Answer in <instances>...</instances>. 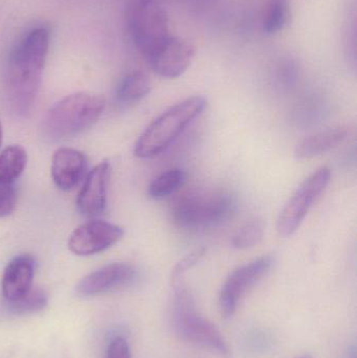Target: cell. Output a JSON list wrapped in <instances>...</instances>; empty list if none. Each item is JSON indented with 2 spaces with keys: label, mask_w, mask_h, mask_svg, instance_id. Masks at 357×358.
<instances>
[{
  "label": "cell",
  "mask_w": 357,
  "mask_h": 358,
  "mask_svg": "<svg viewBox=\"0 0 357 358\" xmlns=\"http://www.w3.org/2000/svg\"><path fill=\"white\" fill-rule=\"evenodd\" d=\"M107 358H131L129 345L123 338H115L109 344Z\"/></svg>",
  "instance_id": "cb8c5ba5"
},
{
  "label": "cell",
  "mask_w": 357,
  "mask_h": 358,
  "mask_svg": "<svg viewBox=\"0 0 357 358\" xmlns=\"http://www.w3.org/2000/svg\"><path fill=\"white\" fill-rule=\"evenodd\" d=\"M195 52L196 50L191 42L171 36L147 61L159 77L175 79L192 64Z\"/></svg>",
  "instance_id": "8fae6325"
},
{
  "label": "cell",
  "mask_w": 357,
  "mask_h": 358,
  "mask_svg": "<svg viewBox=\"0 0 357 358\" xmlns=\"http://www.w3.org/2000/svg\"><path fill=\"white\" fill-rule=\"evenodd\" d=\"M331 171L323 167L304 180L283 208L277 229L281 237H289L299 229L314 202L330 182Z\"/></svg>",
  "instance_id": "52a82bcc"
},
{
  "label": "cell",
  "mask_w": 357,
  "mask_h": 358,
  "mask_svg": "<svg viewBox=\"0 0 357 358\" xmlns=\"http://www.w3.org/2000/svg\"><path fill=\"white\" fill-rule=\"evenodd\" d=\"M130 35L140 54L148 60L171 37L169 18L157 0H136L128 13Z\"/></svg>",
  "instance_id": "8992f818"
},
{
  "label": "cell",
  "mask_w": 357,
  "mask_h": 358,
  "mask_svg": "<svg viewBox=\"0 0 357 358\" xmlns=\"http://www.w3.org/2000/svg\"><path fill=\"white\" fill-rule=\"evenodd\" d=\"M347 136L348 129L343 126L312 134L296 146V157L300 159H307L328 152L341 145Z\"/></svg>",
  "instance_id": "9a60e30c"
},
{
  "label": "cell",
  "mask_w": 357,
  "mask_h": 358,
  "mask_svg": "<svg viewBox=\"0 0 357 358\" xmlns=\"http://www.w3.org/2000/svg\"><path fill=\"white\" fill-rule=\"evenodd\" d=\"M124 229L113 223L92 220L71 233L68 248L77 256H92L108 250L124 237Z\"/></svg>",
  "instance_id": "9c48e42d"
},
{
  "label": "cell",
  "mask_w": 357,
  "mask_h": 358,
  "mask_svg": "<svg viewBox=\"0 0 357 358\" xmlns=\"http://www.w3.org/2000/svg\"><path fill=\"white\" fill-rule=\"evenodd\" d=\"M27 153L20 145H12L0 153V183H14L24 171Z\"/></svg>",
  "instance_id": "e0dca14e"
},
{
  "label": "cell",
  "mask_w": 357,
  "mask_h": 358,
  "mask_svg": "<svg viewBox=\"0 0 357 358\" xmlns=\"http://www.w3.org/2000/svg\"><path fill=\"white\" fill-rule=\"evenodd\" d=\"M152 88L150 77L142 71H132L122 78L115 90V101L121 106L128 107L140 102Z\"/></svg>",
  "instance_id": "2e32d148"
},
{
  "label": "cell",
  "mask_w": 357,
  "mask_h": 358,
  "mask_svg": "<svg viewBox=\"0 0 357 358\" xmlns=\"http://www.w3.org/2000/svg\"><path fill=\"white\" fill-rule=\"evenodd\" d=\"M101 94L82 92L69 94L50 107L42 120V136L52 142L67 140L94 125L104 113Z\"/></svg>",
  "instance_id": "7a4b0ae2"
},
{
  "label": "cell",
  "mask_w": 357,
  "mask_h": 358,
  "mask_svg": "<svg viewBox=\"0 0 357 358\" xmlns=\"http://www.w3.org/2000/svg\"><path fill=\"white\" fill-rule=\"evenodd\" d=\"M203 255H205V250H197L182 259L172 271L171 281L184 279L187 271H190L194 265H196L203 258Z\"/></svg>",
  "instance_id": "603a6c76"
},
{
  "label": "cell",
  "mask_w": 357,
  "mask_h": 358,
  "mask_svg": "<svg viewBox=\"0 0 357 358\" xmlns=\"http://www.w3.org/2000/svg\"><path fill=\"white\" fill-rule=\"evenodd\" d=\"M272 256H262L235 269L224 282L219 294V306L226 319L236 311L243 294L258 283L272 268Z\"/></svg>",
  "instance_id": "ba28073f"
},
{
  "label": "cell",
  "mask_w": 357,
  "mask_h": 358,
  "mask_svg": "<svg viewBox=\"0 0 357 358\" xmlns=\"http://www.w3.org/2000/svg\"><path fill=\"white\" fill-rule=\"evenodd\" d=\"M297 358H312V355H307V353H306V355H301V357Z\"/></svg>",
  "instance_id": "484cf974"
},
{
  "label": "cell",
  "mask_w": 357,
  "mask_h": 358,
  "mask_svg": "<svg viewBox=\"0 0 357 358\" xmlns=\"http://www.w3.org/2000/svg\"><path fill=\"white\" fill-rule=\"evenodd\" d=\"M264 235V223L260 219H254L245 223L233 236L231 244L236 250H247L257 245Z\"/></svg>",
  "instance_id": "44dd1931"
},
{
  "label": "cell",
  "mask_w": 357,
  "mask_h": 358,
  "mask_svg": "<svg viewBox=\"0 0 357 358\" xmlns=\"http://www.w3.org/2000/svg\"><path fill=\"white\" fill-rule=\"evenodd\" d=\"M1 143H2V127H1V124H0V147H1Z\"/></svg>",
  "instance_id": "d4e9b609"
},
{
  "label": "cell",
  "mask_w": 357,
  "mask_h": 358,
  "mask_svg": "<svg viewBox=\"0 0 357 358\" xmlns=\"http://www.w3.org/2000/svg\"><path fill=\"white\" fill-rule=\"evenodd\" d=\"M205 107L207 100L199 96L176 103L140 134L134 146V155L140 159H151L161 155L203 113Z\"/></svg>",
  "instance_id": "5b68a950"
},
{
  "label": "cell",
  "mask_w": 357,
  "mask_h": 358,
  "mask_svg": "<svg viewBox=\"0 0 357 358\" xmlns=\"http://www.w3.org/2000/svg\"><path fill=\"white\" fill-rule=\"evenodd\" d=\"M35 275V259L29 254L19 255L8 262L2 275L3 301L21 298L31 289Z\"/></svg>",
  "instance_id": "5bb4252c"
},
{
  "label": "cell",
  "mask_w": 357,
  "mask_h": 358,
  "mask_svg": "<svg viewBox=\"0 0 357 358\" xmlns=\"http://www.w3.org/2000/svg\"><path fill=\"white\" fill-rule=\"evenodd\" d=\"M187 173L182 169H171L157 176L148 187V195L161 200L177 192L186 183Z\"/></svg>",
  "instance_id": "d6986e66"
},
{
  "label": "cell",
  "mask_w": 357,
  "mask_h": 358,
  "mask_svg": "<svg viewBox=\"0 0 357 358\" xmlns=\"http://www.w3.org/2000/svg\"><path fill=\"white\" fill-rule=\"evenodd\" d=\"M173 289L172 326L180 340L209 349L221 357H228L230 349L221 332L197 310L196 303L184 279L171 281Z\"/></svg>",
  "instance_id": "277c9868"
},
{
  "label": "cell",
  "mask_w": 357,
  "mask_h": 358,
  "mask_svg": "<svg viewBox=\"0 0 357 358\" xmlns=\"http://www.w3.org/2000/svg\"><path fill=\"white\" fill-rule=\"evenodd\" d=\"M291 17V0H266L262 27L266 34H276L289 25Z\"/></svg>",
  "instance_id": "ac0fdd59"
},
{
  "label": "cell",
  "mask_w": 357,
  "mask_h": 358,
  "mask_svg": "<svg viewBox=\"0 0 357 358\" xmlns=\"http://www.w3.org/2000/svg\"><path fill=\"white\" fill-rule=\"evenodd\" d=\"M236 208V199L228 192L197 189L176 198L171 217L174 224L184 231H205L230 220Z\"/></svg>",
  "instance_id": "3957f363"
},
{
  "label": "cell",
  "mask_w": 357,
  "mask_h": 358,
  "mask_svg": "<svg viewBox=\"0 0 357 358\" xmlns=\"http://www.w3.org/2000/svg\"><path fill=\"white\" fill-rule=\"evenodd\" d=\"M138 271L128 263H111L84 277L75 287L78 296H94L131 285Z\"/></svg>",
  "instance_id": "30bf717a"
},
{
  "label": "cell",
  "mask_w": 357,
  "mask_h": 358,
  "mask_svg": "<svg viewBox=\"0 0 357 358\" xmlns=\"http://www.w3.org/2000/svg\"><path fill=\"white\" fill-rule=\"evenodd\" d=\"M48 294L40 288H31L27 294L14 301H4V306L14 315H29L38 313L48 305Z\"/></svg>",
  "instance_id": "ffe728a7"
},
{
  "label": "cell",
  "mask_w": 357,
  "mask_h": 358,
  "mask_svg": "<svg viewBox=\"0 0 357 358\" xmlns=\"http://www.w3.org/2000/svg\"><path fill=\"white\" fill-rule=\"evenodd\" d=\"M111 167L103 161L88 173L77 199V208L85 217H96L104 212L107 206V192Z\"/></svg>",
  "instance_id": "7c38bea8"
},
{
  "label": "cell",
  "mask_w": 357,
  "mask_h": 358,
  "mask_svg": "<svg viewBox=\"0 0 357 358\" xmlns=\"http://www.w3.org/2000/svg\"><path fill=\"white\" fill-rule=\"evenodd\" d=\"M86 169V155L77 149L59 148L52 155L50 174L54 185L62 191H71L78 185Z\"/></svg>",
  "instance_id": "4fadbf2b"
},
{
  "label": "cell",
  "mask_w": 357,
  "mask_h": 358,
  "mask_svg": "<svg viewBox=\"0 0 357 358\" xmlns=\"http://www.w3.org/2000/svg\"><path fill=\"white\" fill-rule=\"evenodd\" d=\"M50 48V31L38 27L10 50L0 76V96L6 110L17 117L31 113Z\"/></svg>",
  "instance_id": "6da1fadb"
},
{
  "label": "cell",
  "mask_w": 357,
  "mask_h": 358,
  "mask_svg": "<svg viewBox=\"0 0 357 358\" xmlns=\"http://www.w3.org/2000/svg\"><path fill=\"white\" fill-rule=\"evenodd\" d=\"M17 206V191L14 183H0V218L13 214Z\"/></svg>",
  "instance_id": "7402d4cb"
}]
</instances>
